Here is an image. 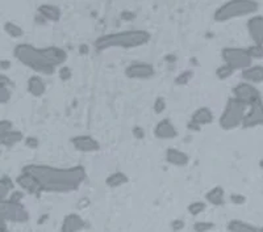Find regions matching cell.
<instances>
[{
	"label": "cell",
	"mask_w": 263,
	"mask_h": 232,
	"mask_svg": "<svg viewBox=\"0 0 263 232\" xmlns=\"http://www.w3.org/2000/svg\"><path fill=\"white\" fill-rule=\"evenodd\" d=\"M166 109V100L163 97H157V100L154 101V112L157 115H161L162 112Z\"/></svg>",
	"instance_id": "33"
},
{
	"label": "cell",
	"mask_w": 263,
	"mask_h": 232,
	"mask_svg": "<svg viewBox=\"0 0 263 232\" xmlns=\"http://www.w3.org/2000/svg\"><path fill=\"white\" fill-rule=\"evenodd\" d=\"M233 72H235V70H233L231 66L223 65L216 70V76L220 79V80H225V79L231 78V76L233 75Z\"/></svg>",
	"instance_id": "29"
},
{
	"label": "cell",
	"mask_w": 263,
	"mask_h": 232,
	"mask_svg": "<svg viewBox=\"0 0 263 232\" xmlns=\"http://www.w3.org/2000/svg\"><path fill=\"white\" fill-rule=\"evenodd\" d=\"M261 125H263V101L258 100L249 105V111L246 109L242 119V126L245 129H252Z\"/></svg>",
	"instance_id": "10"
},
{
	"label": "cell",
	"mask_w": 263,
	"mask_h": 232,
	"mask_svg": "<svg viewBox=\"0 0 263 232\" xmlns=\"http://www.w3.org/2000/svg\"><path fill=\"white\" fill-rule=\"evenodd\" d=\"M37 180L41 192L70 193L79 188L87 177L82 165L71 168H57L45 164H29L22 168Z\"/></svg>",
	"instance_id": "1"
},
{
	"label": "cell",
	"mask_w": 263,
	"mask_h": 232,
	"mask_svg": "<svg viewBox=\"0 0 263 232\" xmlns=\"http://www.w3.org/2000/svg\"><path fill=\"white\" fill-rule=\"evenodd\" d=\"M228 231H233V232H254V231H260L258 227L256 226L250 225V223H246L244 221H238V219H233L228 223L227 226Z\"/></svg>",
	"instance_id": "23"
},
{
	"label": "cell",
	"mask_w": 263,
	"mask_h": 232,
	"mask_svg": "<svg viewBox=\"0 0 263 232\" xmlns=\"http://www.w3.org/2000/svg\"><path fill=\"white\" fill-rule=\"evenodd\" d=\"M125 75L129 79L145 80L155 75V68L148 62H133L125 68Z\"/></svg>",
	"instance_id": "9"
},
{
	"label": "cell",
	"mask_w": 263,
	"mask_h": 232,
	"mask_svg": "<svg viewBox=\"0 0 263 232\" xmlns=\"http://www.w3.org/2000/svg\"><path fill=\"white\" fill-rule=\"evenodd\" d=\"M221 57L225 65L231 66L233 70H245L246 67L252 66V57L246 49L241 47H225L221 51Z\"/></svg>",
	"instance_id": "7"
},
{
	"label": "cell",
	"mask_w": 263,
	"mask_h": 232,
	"mask_svg": "<svg viewBox=\"0 0 263 232\" xmlns=\"http://www.w3.org/2000/svg\"><path fill=\"white\" fill-rule=\"evenodd\" d=\"M0 68H1V70H8V68H11V62L0 61Z\"/></svg>",
	"instance_id": "44"
},
{
	"label": "cell",
	"mask_w": 263,
	"mask_h": 232,
	"mask_svg": "<svg viewBox=\"0 0 263 232\" xmlns=\"http://www.w3.org/2000/svg\"><path fill=\"white\" fill-rule=\"evenodd\" d=\"M28 92L34 97H41L46 92V84L38 75H33L28 80Z\"/></svg>",
	"instance_id": "20"
},
{
	"label": "cell",
	"mask_w": 263,
	"mask_h": 232,
	"mask_svg": "<svg viewBox=\"0 0 263 232\" xmlns=\"http://www.w3.org/2000/svg\"><path fill=\"white\" fill-rule=\"evenodd\" d=\"M246 50H248L249 55L252 57V59H262L263 58V45L254 43L253 46H250Z\"/></svg>",
	"instance_id": "30"
},
{
	"label": "cell",
	"mask_w": 263,
	"mask_h": 232,
	"mask_svg": "<svg viewBox=\"0 0 263 232\" xmlns=\"http://www.w3.org/2000/svg\"><path fill=\"white\" fill-rule=\"evenodd\" d=\"M213 121V113L212 111L207 107L199 108L198 111H195L192 113L191 117V122L196 123L199 126L203 125H208V123H212Z\"/></svg>",
	"instance_id": "19"
},
{
	"label": "cell",
	"mask_w": 263,
	"mask_h": 232,
	"mask_svg": "<svg viewBox=\"0 0 263 232\" xmlns=\"http://www.w3.org/2000/svg\"><path fill=\"white\" fill-rule=\"evenodd\" d=\"M154 135L158 139H174L178 136V130L170 119L165 118L157 123L154 129Z\"/></svg>",
	"instance_id": "14"
},
{
	"label": "cell",
	"mask_w": 263,
	"mask_h": 232,
	"mask_svg": "<svg viewBox=\"0 0 263 232\" xmlns=\"http://www.w3.org/2000/svg\"><path fill=\"white\" fill-rule=\"evenodd\" d=\"M260 231H262V232H263V227H262V229H260Z\"/></svg>",
	"instance_id": "46"
},
{
	"label": "cell",
	"mask_w": 263,
	"mask_h": 232,
	"mask_svg": "<svg viewBox=\"0 0 263 232\" xmlns=\"http://www.w3.org/2000/svg\"><path fill=\"white\" fill-rule=\"evenodd\" d=\"M72 147L80 152H96L100 150V143L91 135H75L71 139Z\"/></svg>",
	"instance_id": "11"
},
{
	"label": "cell",
	"mask_w": 263,
	"mask_h": 232,
	"mask_svg": "<svg viewBox=\"0 0 263 232\" xmlns=\"http://www.w3.org/2000/svg\"><path fill=\"white\" fill-rule=\"evenodd\" d=\"M14 58L33 71L53 75L59 66L67 61V53L57 46L36 47L29 43H20L14 47Z\"/></svg>",
	"instance_id": "2"
},
{
	"label": "cell",
	"mask_w": 263,
	"mask_h": 232,
	"mask_svg": "<svg viewBox=\"0 0 263 232\" xmlns=\"http://www.w3.org/2000/svg\"><path fill=\"white\" fill-rule=\"evenodd\" d=\"M24 135H22L21 131H17V130H7L0 134V146H5V147H12L14 146L16 143L21 142Z\"/></svg>",
	"instance_id": "21"
},
{
	"label": "cell",
	"mask_w": 263,
	"mask_h": 232,
	"mask_svg": "<svg viewBox=\"0 0 263 232\" xmlns=\"http://www.w3.org/2000/svg\"><path fill=\"white\" fill-rule=\"evenodd\" d=\"M0 86L3 87H13V82H12L11 79L8 78L7 75H4V74H0Z\"/></svg>",
	"instance_id": "38"
},
{
	"label": "cell",
	"mask_w": 263,
	"mask_h": 232,
	"mask_svg": "<svg viewBox=\"0 0 263 232\" xmlns=\"http://www.w3.org/2000/svg\"><path fill=\"white\" fill-rule=\"evenodd\" d=\"M213 229H215V225L211 223V222H196L194 225V230L198 232L211 231V230Z\"/></svg>",
	"instance_id": "31"
},
{
	"label": "cell",
	"mask_w": 263,
	"mask_h": 232,
	"mask_svg": "<svg viewBox=\"0 0 263 232\" xmlns=\"http://www.w3.org/2000/svg\"><path fill=\"white\" fill-rule=\"evenodd\" d=\"M71 68L63 65H62V67L59 68V71H58V76H59V79H61L62 82L70 80V79H71Z\"/></svg>",
	"instance_id": "32"
},
{
	"label": "cell",
	"mask_w": 263,
	"mask_h": 232,
	"mask_svg": "<svg viewBox=\"0 0 263 232\" xmlns=\"http://www.w3.org/2000/svg\"><path fill=\"white\" fill-rule=\"evenodd\" d=\"M16 182H17V185L24 189L25 192H28L29 194H33V196H40L42 192H41V188L38 185V182L37 180L33 177L30 173L28 172L22 171L20 175L17 176V179H16Z\"/></svg>",
	"instance_id": "12"
},
{
	"label": "cell",
	"mask_w": 263,
	"mask_h": 232,
	"mask_svg": "<svg viewBox=\"0 0 263 232\" xmlns=\"http://www.w3.org/2000/svg\"><path fill=\"white\" fill-rule=\"evenodd\" d=\"M4 32L7 33L8 36H11L12 38H20L24 34L21 26H18L17 24L12 21H7L4 24Z\"/></svg>",
	"instance_id": "25"
},
{
	"label": "cell",
	"mask_w": 263,
	"mask_h": 232,
	"mask_svg": "<svg viewBox=\"0 0 263 232\" xmlns=\"http://www.w3.org/2000/svg\"><path fill=\"white\" fill-rule=\"evenodd\" d=\"M25 144L29 147V148H37L40 142L37 139L36 136H28L25 139Z\"/></svg>",
	"instance_id": "36"
},
{
	"label": "cell",
	"mask_w": 263,
	"mask_h": 232,
	"mask_svg": "<svg viewBox=\"0 0 263 232\" xmlns=\"http://www.w3.org/2000/svg\"><path fill=\"white\" fill-rule=\"evenodd\" d=\"M22 197H24V193H22V192H20V190H14L13 193H12V196L9 197V200L20 202V201L22 200Z\"/></svg>",
	"instance_id": "42"
},
{
	"label": "cell",
	"mask_w": 263,
	"mask_h": 232,
	"mask_svg": "<svg viewBox=\"0 0 263 232\" xmlns=\"http://www.w3.org/2000/svg\"><path fill=\"white\" fill-rule=\"evenodd\" d=\"M37 13L40 14L41 17L45 18V21L58 22L62 17V12L59 7L53 5V4H41L40 7L37 8Z\"/></svg>",
	"instance_id": "16"
},
{
	"label": "cell",
	"mask_w": 263,
	"mask_h": 232,
	"mask_svg": "<svg viewBox=\"0 0 263 232\" xmlns=\"http://www.w3.org/2000/svg\"><path fill=\"white\" fill-rule=\"evenodd\" d=\"M79 53L83 54V55H86V54L88 53V46H87V45H80V46H79Z\"/></svg>",
	"instance_id": "45"
},
{
	"label": "cell",
	"mask_w": 263,
	"mask_h": 232,
	"mask_svg": "<svg viewBox=\"0 0 263 232\" xmlns=\"http://www.w3.org/2000/svg\"><path fill=\"white\" fill-rule=\"evenodd\" d=\"M207 202L213 206H223L225 204V192L223 186H215L206 194Z\"/></svg>",
	"instance_id": "22"
},
{
	"label": "cell",
	"mask_w": 263,
	"mask_h": 232,
	"mask_svg": "<svg viewBox=\"0 0 263 232\" xmlns=\"http://www.w3.org/2000/svg\"><path fill=\"white\" fill-rule=\"evenodd\" d=\"M258 8L260 4L256 0H228L215 11L213 18L217 22H225L233 18L256 13Z\"/></svg>",
	"instance_id": "4"
},
{
	"label": "cell",
	"mask_w": 263,
	"mask_h": 232,
	"mask_svg": "<svg viewBox=\"0 0 263 232\" xmlns=\"http://www.w3.org/2000/svg\"><path fill=\"white\" fill-rule=\"evenodd\" d=\"M128 180L129 179H128V176L125 173H123V172H115V173H112V175H109L105 179V184H107V186L112 188V189H115V188H119V186L126 184Z\"/></svg>",
	"instance_id": "24"
},
{
	"label": "cell",
	"mask_w": 263,
	"mask_h": 232,
	"mask_svg": "<svg viewBox=\"0 0 263 232\" xmlns=\"http://www.w3.org/2000/svg\"><path fill=\"white\" fill-rule=\"evenodd\" d=\"M248 32L254 43L263 45V14L253 16L248 21Z\"/></svg>",
	"instance_id": "13"
},
{
	"label": "cell",
	"mask_w": 263,
	"mask_h": 232,
	"mask_svg": "<svg viewBox=\"0 0 263 232\" xmlns=\"http://www.w3.org/2000/svg\"><path fill=\"white\" fill-rule=\"evenodd\" d=\"M207 205L204 204V202H200V201H196V202H192V204L188 205L187 210L188 213L191 215H194V217H196V215L202 214L203 211L206 210Z\"/></svg>",
	"instance_id": "28"
},
{
	"label": "cell",
	"mask_w": 263,
	"mask_h": 232,
	"mask_svg": "<svg viewBox=\"0 0 263 232\" xmlns=\"http://www.w3.org/2000/svg\"><path fill=\"white\" fill-rule=\"evenodd\" d=\"M86 227V222L84 219L78 214H69L66 215L63 219V223L61 226V231L63 232H75L80 231Z\"/></svg>",
	"instance_id": "15"
},
{
	"label": "cell",
	"mask_w": 263,
	"mask_h": 232,
	"mask_svg": "<svg viewBox=\"0 0 263 232\" xmlns=\"http://www.w3.org/2000/svg\"><path fill=\"white\" fill-rule=\"evenodd\" d=\"M190 157L183 151L177 150V148H169L166 151V161L169 164L175 165V167H184L188 164Z\"/></svg>",
	"instance_id": "17"
},
{
	"label": "cell",
	"mask_w": 263,
	"mask_h": 232,
	"mask_svg": "<svg viewBox=\"0 0 263 232\" xmlns=\"http://www.w3.org/2000/svg\"><path fill=\"white\" fill-rule=\"evenodd\" d=\"M133 135L137 138V139H142V138H145V130L141 127V126H134L133 127Z\"/></svg>",
	"instance_id": "40"
},
{
	"label": "cell",
	"mask_w": 263,
	"mask_h": 232,
	"mask_svg": "<svg viewBox=\"0 0 263 232\" xmlns=\"http://www.w3.org/2000/svg\"><path fill=\"white\" fill-rule=\"evenodd\" d=\"M231 201H232V202H233V204L242 205V204H245L246 198L244 196H241V194H232V196H231Z\"/></svg>",
	"instance_id": "39"
},
{
	"label": "cell",
	"mask_w": 263,
	"mask_h": 232,
	"mask_svg": "<svg viewBox=\"0 0 263 232\" xmlns=\"http://www.w3.org/2000/svg\"><path fill=\"white\" fill-rule=\"evenodd\" d=\"M242 79L252 84L263 82V66H249L242 70Z\"/></svg>",
	"instance_id": "18"
},
{
	"label": "cell",
	"mask_w": 263,
	"mask_h": 232,
	"mask_svg": "<svg viewBox=\"0 0 263 232\" xmlns=\"http://www.w3.org/2000/svg\"><path fill=\"white\" fill-rule=\"evenodd\" d=\"M152 36L148 30L144 29H132L124 32L108 33L104 36L97 37L95 39L94 46L96 51H105L113 47H123V49H134V47L144 46L150 41Z\"/></svg>",
	"instance_id": "3"
},
{
	"label": "cell",
	"mask_w": 263,
	"mask_h": 232,
	"mask_svg": "<svg viewBox=\"0 0 263 232\" xmlns=\"http://www.w3.org/2000/svg\"><path fill=\"white\" fill-rule=\"evenodd\" d=\"M188 129L192 130V131H199V130L202 129V126L196 125V123H194V122L190 121V123H188Z\"/></svg>",
	"instance_id": "43"
},
{
	"label": "cell",
	"mask_w": 263,
	"mask_h": 232,
	"mask_svg": "<svg viewBox=\"0 0 263 232\" xmlns=\"http://www.w3.org/2000/svg\"><path fill=\"white\" fill-rule=\"evenodd\" d=\"M13 181L8 176L0 177V200H4L9 194V192L13 189Z\"/></svg>",
	"instance_id": "26"
},
{
	"label": "cell",
	"mask_w": 263,
	"mask_h": 232,
	"mask_svg": "<svg viewBox=\"0 0 263 232\" xmlns=\"http://www.w3.org/2000/svg\"><path fill=\"white\" fill-rule=\"evenodd\" d=\"M183 227H184V223L183 221H180V219H177V221H174L173 223H171V229H173L174 231H180Z\"/></svg>",
	"instance_id": "41"
},
{
	"label": "cell",
	"mask_w": 263,
	"mask_h": 232,
	"mask_svg": "<svg viewBox=\"0 0 263 232\" xmlns=\"http://www.w3.org/2000/svg\"><path fill=\"white\" fill-rule=\"evenodd\" d=\"M246 109H248V105L245 103H242L236 97H231L220 117L221 129L233 130L241 126Z\"/></svg>",
	"instance_id": "6"
},
{
	"label": "cell",
	"mask_w": 263,
	"mask_h": 232,
	"mask_svg": "<svg viewBox=\"0 0 263 232\" xmlns=\"http://www.w3.org/2000/svg\"><path fill=\"white\" fill-rule=\"evenodd\" d=\"M120 17H121V20H123V21H132V20H134V18H136V14H134L132 11H128V9H125V11H123L121 13H120Z\"/></svg>",
	"instance_id": "35"
},
{
	"label": "cell",
	"mask_w": 263,
	"mask_h": 232,
	"mask_svg": "<svg viewBox=\"0 0 263 232\" xmlns=\"http://www.w3.org/2000/svg\"><path fill=\"white\" fill-rule=\"evenodd\" d=\"M29 221L26 207L17 201L0 200V231H7V222L25 223Z\"/></svg>",
	"instance_id": "5"
},
{
	"label": "cell",
	"mask_w": 263,
	"mask_h": 232,
	"mask_svg": "<svg viewBox=\"0 0 263 232\" xmlns=\"http://www.w3.org/2000/svg\"><path fill=\"white\" fill-rule=\"evenodd\" d=\"M13 123L11 121H8V119H1L0 121V134L4 131H7V130H11Z\"/></svg>",
	"instance_id": "37"
},
{
	"label": "cell",
	"mask_w": 263,
	"mask_h": 232,
	"mask_svg": "<svg viewBox=\"0 0 263 232\" xmlns=\"http://www.w3.org/2000/svg\"><path fill=\"white\" fill-rule=\"evenodd\" d=\"M233 95H235L233 97L238 99V100L242 101V103H245L248 107L252 105L253 103H256V101L262 100L260 91L257 90L252 83H248V82L237 84V86L233 88Z\"/></svg>",
	"instance_id": "8"
},
{
	"label": "cell",
	"mask_w": 263,
	"mask_h": 232,
	"mask_svg": "<svg viewBox=\"0 0 263 232\" xmlns=\"http://www.w3.org/2000/svg\"><path fill=\"white\" fill-rule=\"evenodd\" d=\"M11 100V91L8 87L0 86V104H5Z\"/></svg>",
	"instance_id": "34"
},
{
	"label": "cell",
	"mask_w": 263,
	"mask_h": 232,
	"mask_svg": "<svg viewBox=\"0 0 263 232\" xmlns=\"http://www.w3.org/2000/svg\"><path fill=\"white\" fill-rule=\"evenodd\" d=\"M194 78V72L191 71V70H188V71H183V72H180L179 75L175 78V84L177 86H186V84H188L190 83V80Z\"/></svg>",
	"instance_id": "27"
}]
</instances>
